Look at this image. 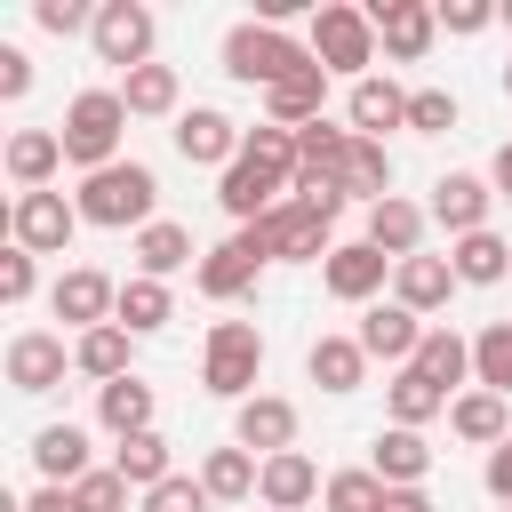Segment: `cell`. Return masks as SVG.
Returning <instances> with one entry per match:
<instances>
[{
	"mask_svg": "<svg viewBox=\"0 0 512 512\" xmlns=\"http://www.w3.org/2000/svg\"><path fill=\"white\" fill-rule=\"evenodd\" d=\"M72 208H80V224H96V232H144V224H160L152 208H160V176L144 168V160H112V168H96V176H80V192H72Z\"/></svg>",
	"mask_w": 512,
	"mask_h": 512,
	"instance_id": "obj_1",
	"label": "cell"
},
{
	"mask_svg": "<svg viewBox=\"0 0 512 512\" xmlns=\"http://www.w3.org/2000/svg\"><path fill=\"white\" fill-rule=\"evenodd\" d=\"M56 136H64V168H80V176L128 160V152H120V136H128V104H120V88H80V96L64 104Z\"/></svg>",
	"mask_w": 512,
	"mask_h": 512,
	"instance_id": "obj_2",
	"label": "cell"
},
{
	"mask_svg": "<svg viewBox=\"0 0 512 512\" xmlns=\"http://www.w3.org/2000/svg\"><path fill=\"white\" fill-rule=\"evenodd\" d=\"M304 48H312V64H320L328 80H368L376 56H384L368 8H352V0H320L312 24H304Z\"/></svg>",
	"mask_w": 512,
	"mask_h": 512,
	"instance_id": "obj_3",
	"label": "cell"
},
{
	"mask_svg": "<svg viewBox=\"0 0 512 512\" xmlns=\"http://www.w3.org/2000/svg\"><path fill=\"white\" fill-rule=\"evenodd\" d=\"M216 56H224V72H232L240 88H256V96H264V88H280L288 72H304V64H312V48H304L296 32H280V24H264V16L232 24Z\"/></svg>",
	"mask_w": 512,
	"mask_h": 512,
	"instance_id": "obj_4",
	"label": "cell"
},
{
	"mask_svg": "<svg viewBox=\"0 0 512 512\" xmlns=\"http://www.w3.org/2000/svg\"><path fill=\"white\" fill-rule=\"evenodd\" d=\"M256 376H264V328L256 320H208L200 336V384L216 400H256Z\"/></svg>",
	"mask_w": 512,
	"mask_h": 512,
	"instance_id": "obj_5",
	"label": "cell"
},
{
	"mask_svg": "<svg viewBox=\"0 0 512 512\" xmlns=\"http://www.w3.org/2000/svg\"><path fill=\"white\" fill-rule=\"evenodd\" d=\"M240 232H248V240H256V248H264L272 264H328V256H336V224H328L320 208H304L296 192H288V200H280L272 216L240 224Z\"/></svg>",
	"mask_w": 512,
	"mask_h": 512,
	"instance_id": "obj_6",
	"label": "cell"
},
{
	"mask_svg": "<svg viewBox=\"0 0 512 512\" xmlns=\"http://www.w3.org/2000/svg\"><path fill=\"white\" fill-rule=\"evenodd\" d=\"M152 40H160V24H152L144 0H96V32H88L96 64H120V80H128V72L152 64Z\"/></svg>",
	"mask_w": 512,
	"mask_h": 512,
	"instance_id": "obj_7",
	"label": "cell"
},
{
	"mask_svg": "<svg viewBox=\"0 0 512 512\" xmlns=\"http://www.w3.org/2000/svg\"><path fill=\"white\" fill-rule=\"evenodd\" d=\"M72 232H80V208L64 192H16L8 200V248H24V256H64Z\"/></svg>",
	"mask_w": 512,
	"mask_h": 512,
	"instance_id": "obj_8",
	"label": "cell"
},
{
	"mask_svg": "<svg viewBox=\"0 0 512 512\" xmlns=\"http://www.w3.org/2000/svg\"><path fill=\"white\" fill-rule=\"evenodd\" d=\"M264 248L248 240V232H232V240H216V248H200V264H192V288L208 296V304H240V296H256V280H264Z\"/></svg>",
	"mask_w": 512,
	"mask_h": 512,
	"instance_id": "obj_9",
	"label": "cell"
},
{
	"mask_svg": "<svg viewBox=\"0 0 512 512\" xmlns=\"http://www.w3.org/2000/svg\"><path fill=\"white\" fill-rule=\"evenodd\" d=\"M368 24H376L384 64H424L432 40H440V8H432V0H376Z\"/></svg>",
	"mask_w": 512,
	"mask_h": 512,
	"instance_id": "obj_10",
	"label": "cell"
},
{
	"mask_svg": "<svg viewBox=\"0 0 512 512\" xmlns=\"http://www.w3.org/2000/svg\"><path fill=\"white\" fill-rule=\"evenodd\" d=\"M48 312H56L72 336H88V328H104V320L120 312V280L96 272V264H72V272H56V288H48Z\"/></svg>",
	"mask_w": 512,
	"mask_h": 512,
	"instance_id": "obj_11",
	"label": "cell"
},
{
	"mask_svg": "<svg viewBox=\"0 0 512 512\" xmlns=\"http://www.w3.org/2000/svg\"><path fill=\"white\" fill-rule=\"evenodd\" d=\"M320 288H328L336 304H376V296L392 288V256L368 248V240H336V256L320 264Z\"/></svg>",
	"mask_w": 512,
	"mask_h": 512,
	"instance_id": "obj_12",
	"label": "cell"
},
{
	"mask_svg": "<svg viewBox=\"0 0 512 512\" xmlns=\"http://www.w3.org/2000/svg\"><path fill=\"white\" fill-rule=\"evenodd\" d=\"M344 128H352V136H368V144H384L392 128H408V88H400L392 72L352 80V88H344Z\"/></svg>",
	"mask_w": 512,
	"mask_h": 512,
	"instance_id": "obj_13",
	"label": "cell"
},
{
	"mask_svg": "<svg viewBox=\"0 0 512 512\" xmlns=\"http://www.w3.org/2000/svg\"><path fill=\"white\" fill-rule=\"evenodd\" d=\"M240 144H248V128H240L232 112H216V104H192V112L176 120V152H184L192 168H216V176H224V168L240 160Z\"/></svg>",
	"mask_w": 512,
	"mask_h": 512,
	"instance_id": "obj_14",
	"label": "cell"
},
{
	"mask_svg": "<svg viewBox=\"0 0 512 512\" xmlns=\"http://www.w3.org/2000/svg\"><path fill=\"white\" fill-rule=\"evenodd\" d=\"M280 200H288V176H272V168H264V160H248V152L216 176V208L232 216V232H240V224H256V216H272Z\"/></svg>",
	"mask_w": 512,
	"mask_h": 512,
	"instance_id": "obj_15",
	"label": "cell"
},
{
	"mask_svg": "<svg viewBox=\"0 0 512 512\" xmlns=\"http://www.w3.org/2000/svg\"><path fill=\"white\" fill-rule=\"evenodd\" d=\"M432 224L448 232V240H464V232H488V208H496V184L488 176H472V168H448L440 184H432Z\"/></svg>",
	"mask_w": 512,
	"mask_h": 512,
	"instance_id": "obj_16",
	"label": "cell"
},
{
	"mask_svg": "<svg viewBox=\"0 0 512 512\" xmlns=\"http://www.w3.org/2000/svg\"><path fill=\"white\" fill-rule=\"evenodd\" d=\"M64 368H72V344H64L56 328H16V336H8V384H16V392L40 400V392L64 384Z\"/></svg>",
	"mask_w": 512,
	"mask_h": 512,
	"instance_id": "obj_17",
	"label": "cell"
},
{
	"mask_svg": "<svg viewBox=\"0 0 512 512\" xmlns=\"http://www.w3.org/2000/svg\"><path fill=\"white\" fill-rule=\"evenodd\" d=\"M320 488H328V472H320L304 448H280V456H264V472H256V504H264V512H304V504H320Z\"/></svg>",
	"mask_w": 512,
	"mask_h": 512,
	"instance_id": "obj_18",
	"label": "cell"
},
{
	"mask_svg": "<svg viewBox=\"0 0 512 512\" xmlns=\"http://www.w3.org/2000/svg\"><path fill=\"white\" fill-rule=\"evenodd\" d=\"M424 232H432V208H416L408 192H392V200H376V208H368V224H360V240H368V248H384L392 264H408V256H424Z\"/></svg>",
	"mask_w": 512,
	"mask_h": 512,
	"instance_id": "obj_19",
	"label": "cell"
},
{
	"mask_svg": "<svg viewBox=\"0 0 512 512\" xmlns=\"http://www.w3.org/2000/svg\"><path fill=\"white\" fill-rule=\"evenodd\" d=\"M232 448H248V456H280V448H296V400H280V392L240 400V408H232Z\"/></svg>",
	"mask_w": 512,
	"mask_h": 512,
	"instance_id": "obj_20",
	"label": "cell"
},
{
	"mask_svg": "<svg viewBox=\"0 0 512 512\" xmlns=\"http://www.w3.org/2000/svg\"><path fill=\"white\" fill-rule=\"evenodd\" d=\"M32 464H40V480L48 488H80L88 472H96V448H88V424H40L32 432Z\"/></svg>",
	"mask_w": 512,
	"mask_h": 512,
	"instance_id": "obj_21",
	"label": "cell"
},
{
	"mask_svg": "<svg viewBox=\"0 0 512 512\" xmlns=\"http://www.w3.org/2000/svg\"><path fill=\"white\" fill-rule=\"evenodd\" d=\"M424 328H432V320H416L408 304H368V320H360L352 336H360V352H368V360L408 368V360H416V344H424Z\"/></svg>",
	"mask_w": 512,
	"mask_h": 512,
	"instance_id": "obj_22",
	"label": "cell"
},
{
	"mask_svg": "<svg viewBox=\"0 0 512 512\" xmlns=\"http://www.w3.org/2000/svg\"><path fill=\"white\" fill-rule=\"evenodd\" d=\"M0 168H8L16 192H48L56 168H64V136H56V128H16V136L0 144Z\"/></svg>",
	"mask_w": 512,
	"mask_h": 512,
	"instance_id": "obj_23",
	"label": "cell"
},
{
	"mask_svg": "<svg viewBox=\"0 0 512 512\" xmlns=\"http://www.w3.org/2000/svg\"><path fill=\"white\" fill-rule=\"evenodd\" d=\"M464 280H456V264L448 256H408V264H392V304H408L416 320H432V312H448V296H456Z\"/></svg>",
	"mask_w": 512,
	"mask_h": 512,
	"instance_id": "obj_24",
	"label": "cell"
},
{
	"mask_svg": "<svg viewBox=\"0 0 512 512\" xmlns=\"http://www.w3.org/2000/svg\"><path fill=\"white\" fill-rule=\"evenodd\" d=\"M72 376H88L96 392H104V384H120V376H136V336H128L120 320H104V328L72 336Z\"/></svg>",
	"mask_w": 512,
	"mask_h": 512,
	"instance_id": "obj_25",
	"label": "cell"
},
{
	"mask_svg": "<svg viewBox=\"0 0 512 512\" xmlns=\"http://www.w3.org/2000/svg\"><path fill=\"white\" fill-rule=\"evenodd\" d=\"M448 432H456L464 448H480V456H488V448H504V440H512V400L472 384V392H456V400H448Z\"/></svg>",
	"mask_w": 512,
	"mask_h": 512,
	"instance_id": "obj_26",
	"label": "cell"
},
{
	"mask_svg": "<svg viewBox=\"0 0 512 512\" xmlns=\"http://www.w3.org/2000/svg\"><path fill=\"white\" fill-rule=\"evenodd\" d=\"M304 376H312L320 392H360V384H368V352H360V336L320 328V336L304 344Z\"/></svg>",
	"mask_w": 512,
	"mask_h": 512,
	"instance_id": "obj_27",
	"label": "cell"
},
{
	"mask_svg": "<svg viewBox=\"0 0 512 512\" xmlns=\"http://www.w3.org/2000/svg\"><path fill=\"white\" fill-rule=\"evenodd\" d=\"M368 472H376L384 488H424V480H432V440H424V432L384 424V432H376V448H368Z\"/></svg>",
	"mask_w": 512,
	"mask_h": 512,
	"instance_id": "obj_28",
	"label": "cell"
},
{
	"mask_svg": "<svg viewBox=\"0 0 512 512\" xmlns=\"http://www.w3.org/2000/svg\"><path fill=\"white\" fill-rule=\"evenodd\" d=\"M264 120H272V128H312V120H328V72L304 64V72H288L280 88H264Z\"/></svg>",
	"mask_w": 512,
	"mask_h": 512,
	"instance_id": "obj_29",
	"label": "cell"
},
{
	"mask_svg": "<svg viewBox=\"0 0 512 512\" xmlns=\"http://www.w3.org/2000/svg\"><path fill=\"white\" fill-rule=\"evenodd\" d=\"M120 104H128V120H184V72L176 64H144V72L120 80Z\"/></svg>",
	"mask_w": 512,
	"mask_h": 512,
	"instance_id": "obj_30",
	"label": "cell"
},
{
	"mask_svg": "<svg viewBox=\"0 0 512 512\" xmlns=\"http://www.w3.org/2000/svg\"><path fill=\"white\" fill-rule=\"evenodd\" d=\"M408 368H424V376H432V384L456 400V392H472V336H456V328H440V320H432Z\"/></svg>",
	"mask_w": 512,
	"mask_h": 512,
	"instance_id": "obj_31",
	"label": "cell"
},
{
	"mask_svg": "<svg viewBox=\"0 0 512 512\" xmlns=\"http://www.w3.org/2000/svg\"><path fill=\"white\" fill-rule=\"evenodd\" d=\"M152 416H160V400H152V384H144V376H120V384H104V392H96V424H104L112 440L160 432Z\"/></svg>",
	"mask_w": 512,
	"mask_h": 512,
	"instance_id": "obj_32",
	"label": "cell"
},
{
	"mask_svg": "<svg viewBox=\"0 0 512 512\" xmlns=\"http://www.w3.org/2000/svg\"><path fill=\"white\" fill-rule=\"evenodd\" d=\"M128 256H136V272H144V280H176L184 264H200L192 232H184V224H168V216H160V224H144V232L128 240Z\"/></svg>",
	"mask_w": 512,
	"mask_h": 512,
	"instance_id": "obj_33",
	"label": "cell"
},
{
	"mask_svg": "<svg viewBox=\"0 0 512 512\" xmlns=\"http://www.w3.org/2000/svg\"><path fill=\"white\" fill-rule=\"evenodd\" d=\"M384 416H392L400 432H424L432 416H448V392H440L424 368H392V384H384Z\"/></svg>",
	"mask_w": 512,
	"mask_h": 512,
	"instance_id": "obj_34",
	"label": "cell"
},
{
	"mask_svg": "<svg viewBox=\"0 0 512 512\" xmlns=\"http://www.w3.org/2000/svg\"><path fill=\"white\" fill-rule=\"evenodd\" d=\"M128 336H160L168 320H176V288L168 280H144V272H128L120 280V312H112Z\"/></svg>",
	"mask_w": 512,
	"mask_h": 512,
	"instance_id": "obj_35",
	"label": "cell"
},
{
	"mask_svg": "<svg viewBox=\"0 0 512 512\" xmlns=\"http://www.w3.org/2000/svg\"><path fill=\"white\" fill-rule=\"evenodd\" d=\"M112 472L136 488V496H152L160 480H176V448L160 440V432H136V440H112Z\"/></svg>",
	"mask_w": 512,
	"mask_h": 512,
	"instance_id": "obj_36",
	"label": "cell"
},
{
	"mask_svg": "<svg viewBox=\"0 0 512 512\" xmlns=\"http://www.w3.org/2000/svg\"><path fill=\"white\" fill-rule=\"evenodd\" d=\"M256 472H264V456H248V448H208L200 456L208 504H256Z\"/></svg>",
	"mask_w": 512,
	"mask_h": 512,
	"instance_id": "obj_37",
	"label": "cell"
},
{
	"mask_svg": "<svg viewBox=\"0 0 512 512\" xmlns=\"http://www.w3.org/2000/svg\"><path fill=\"white\" fill-rule=\"evenodd\" d=\"M448 264H456L464 288H496L512 272V240L504 232H464V240H448Z\"/></svg>",
	"mask_w": 512,
	"mask_h": 512,
	"instance_id": "obj_38",
	"label": "cell"
},
{
	"mask_svg": "<svg viewBox=\"0 0 512 512\" xmlns=\"http://www.w3.org/2000/svg\"><path fill=\"white\" fill-rule=\"evenodd\" d=\"M344 200H360V208L392 200V152H384V144L352 136V160H344Z\"/></svg>",
	"mask_w": 512,
	"mask_h": 512,
	"instance_id": "obj_39",
	"label": "cell"
},
{
	"mask_svg": "<svg viewBox=\"0 0 512 512\" xmlns=\"http://www.w3.org/2000/svg\"><path fill=\"white\" fill-rule=\"evenodd\" d=\"M472 384L512 400V320H488V328L472 336Z\"/></svg>",
	"mask_w": 512,
	"mask_h": 512,
	"instance_id": "obj_40",
	"label": "cell"
},
{
	"mask_svg": "<svg viewBox=\"0 0 512 512\" xmlns=\"http://www.w3.org/2000/svg\"><path fill=\"white\" fill-rule=\"evenodd\" d=\"M384 504V480L368 472V464H344V472H328V488H320V512H376Z\"/></svg>",
	"mask_w": 512,
	"mask_h": 512,
	"instance_id": "obj_41",
	"label": "cell"
},
{
	"mask_svg": "<svg viewBox=\"0 0 512 512\" xmlns=\"http://www.w3.org/2000/svg\"><path fill=\"white\" fill-rule=\"evenodd\" d=\"M128 496H136V488H128L112 464H96V472L72 488V512H128Z\"/></svg>",
	"mask_w": 512,
	"mask_h": 512,
	"instance_id": "obj_42",
	"label": "cell"
},
{
	"mask_svg": "<svg viewBox=\"0 0 512 512\" xmlns=\"http://www.w3.org/2000/svg\"><path fill=\"white\" fill-rule=\"evenodd\" d=\"M408 128L416 136H448L456 128V96L448 88H408Z\"/></svg>",
	"mask_w": 512,
	"mask_h": 512,
	"instance_id": "obj_43",
	"label": "cell"
},
{
	"mask_svg": "<svg viewBox=\"0 0 512 512\" xmlns=\"http://www.w3.org/2000/svg\"><path fill=\"white\" fill-rule=\"evenodd\" d=\"M144 512H216L208 504V488H200V472H176V480H160L152 496H136Z\"/></svg>",
	"mask_w": 512,
	"mask_h": 512,
	"instance_id": "obj_44",
	"label": "cell"
},
{
	"mask_svg": "<svg viewBox=\"0 0 512 512\" xmlns=\"http://www.w3.org/2000/svg\"><path fill=\"white\" fill-rule=\"evenodd\" d=\"M32 24L56 32V40H72V32H96V8L88 0H32Z\"/></svg>",
	"mask_w": 512,
	"mask_h": 512,
	"instance_id": "obj_45",
	"label": "cell"
},
{
	"mask_svg": "<svg viewBox=\"0 0 512 512\" xmlns=\"http://www.w3.org/2000/svg\"><path fill=\"white\" fill-rule=\"evenodd\" d=\"M496 16H504V8H488V0H448V8H440V32H448V40H480Z\"/></svg>",
	"mask_w": 512,
	"mask_h": 512,
	"instance_id": "obj_46",
	"label": "cell"
},
{
	"mask_svg": "<svg viewBox=\"0 0 512 512\" xmlns=\"http://www.w3.org/2000/svg\"><path fill=\"white\" fill-rule=\"evenodd\" d=\"M40 256H24V248H8L0 256V304H32V288H40V272H32Z\"/></svg>",
	"mask_w": 512,
	"mask_h": 512,
	"instance_id": "obj_47",
	"label": "cell"
},
{
	"mask_svg": "<svg viewBox=\"0 0 512 512\" xmlns=\"http://www.w3.org/2000/svg\"><path fill=\"white\" fill-rule=\"evenodd\" d=\"M24 88H32V56H24V48H8V40H0V104H16V96H24Z\"/></svg>",
	"mask_w": 512,
	"mask_h": 512,
	"instance_id": "obj_48",
	"label": "cell"
},
{
	"mask_svg": "<svg viewBox=\"0 0 512 512\" xmlns=\"http://www.w3.org/2000/svg\"><path fill=\"white\" fill-rule=\"evenodd\" d=\"M480 488H488V496H496V504H512V440H504V448H488V456H480Z\"/></svg>",
	"mask_w": 512,
	"mask_h": 512,
	"instance_id": "obj_49",
	"label": "cell"
},
{
	"mask_svg": "<svg viewBox=\"0 0 512 512\" xmlns=\"http://www.w3.org/2000/svg\"><path fill=\"white\" fill-rule=\"evenodd\" d=\"M16 512H72V488H48V480H40V488H32Z\"/></svg>",
	"mask_w": 512,
	"mask_h": 512,
	"instance_id": "obj_50",
	"label": "cell"
},
{
	"mask_svg": "<svg viewBox=\"0 0 512 512\" xmlns=\"http://www.w3.org/2000/svg\"><path fill=\"white\" fill-rule=\"evenodd\" d=\"M376 512H440V504H432L424 488H384V504H376Z\"/></svg>",
	"mask_w": 512,
	"mask_h": 512,
	"instance_id": "obj_51",
	"label": "cell"
},
{
	"mask_svg": "<svg viewBox=\"0 0 512 512\" xmlns=\"http://www.w3.org/2000/svg\"><path fill=\"white\" fill-rule=\"evenodd\" d=\"M488 184H496V200H512V136L496 144V160H488Z\"/></svg>",
	"mask_w": 512,
	"mask_h": 512,
	"instance_id": "obj_52",
	"label": "cell"
},
{
	"mask_svg": "<svg viewBox=\"0 0 512 512\" xmlns=\"http://www.w3.org/2000/svg\"><path fill=\"white\" fill-rule=\"evenodd\" d=\"M496 24H504V32H512V0H504V16H496Z\"/></svg>",
	"mask_w": 512,
	"mask_h": 512,
	"instance_id": "obj_53",
	"label": "cell"
},
{
	"mask_svg": "<svg viewBox=\"0 0 512 512\" xmlns=\"http://www.w3.org/2000/svg\"><path fill=\"white\" fill-rule=\"evenodd\" d=\"M504 96H512V64H504Z\"/></svg>",
	"mask_w": 512,
	"mask_h": 512,
	"instance_id": "obj_54",
	"label": "cell"
},
{
	"mask_svg": "<svg viewBox=\"0 0 512 512\" xmlns=\"http://www.w3.org/2000/svg\"><path fill=\"white\" fill-rule=\"evenodd\" d=\"M504 512H512V504H504Z\"/></svg>",
	"mask_w": 512,
	"mask_h": 512,
	"instance_id": "obj_55",
	"label": "cell"
}]
</instances>
